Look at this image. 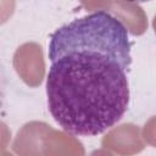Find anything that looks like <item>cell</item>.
Returning a JSON list of instances; mask_svg holds the SVG:
<instances>
[{
    "instance_id": "6da1fadb",
    "label": "cell",
    "mask_w": 156,
    "mask_h": 156,
    "mask_svg": "<svg viewBox=\"0 0 156 156\" xmlns=\"http://www.w3.org/2000/svg\"><path fill=\"white\" fill-rule=\"evenodd\" d=\"M132 46L126 26L95 11L58 27L48 45V108L76 136H96L128 110Z\"/></svg>"
},
{
    "instance_id": "7a4b0ae2",
    "label": "cell",
    "mask_w": 156,
    "mask_h": 156,
    "mask_svg": "<svg viewBox=\"0 0 156 156\" xmlns=\"http://www.w3.org/2000/svg\"><path fill=\"white\" fill-rule=\"evenodd\" d=\"M126 1H129V2H138V4H141V2H146V1H150V0H126Z\"/></svg>"
}]
</instances>
